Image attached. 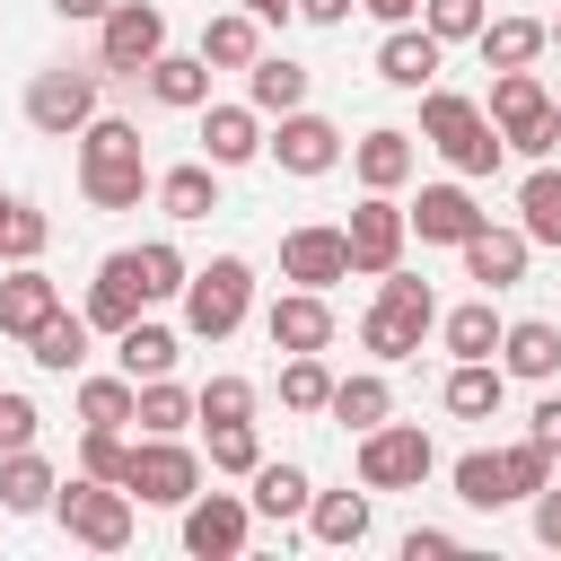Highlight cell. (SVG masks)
<instances>
[{
  "mask_svg": "<svg viewBox=\"0 0 561 561\" xmlns=\"http://www.w3.org/2000/svg\"><path fill=\"white\" fill-rule=\"evenodd\" d=\"M263 158H272L280 175H298V184H316V175H333V167L351 158V140H342V123H333V114H316V105H298V114H280V123H272V140H263Z\"/></svg>",
  "mask_w": 561,
  "mask_h": 561,
  "instance_id": "cell-11",
  "label": "cell"
},
{
  "mask_svg": "<svg viewBox=\"0 0 561 561\" xmlns=\"http://www.w3.org/2000/svg\"><path fill=\"white\" fill-rule=\"evenodd\" d=\"M175 359H184V333H167V324H123L114 333V368L123 377H175Z\"/></svg>",
  "mask_w": 561,
  "mask_h": 561,
  "instance_id": "cell-35",
  "label": "cell"
},
{
  "mask_svg": "<svg viewBox=\"0 0 561 561\" xmlns=\"http://www.w3.org/2000/svg\"><path fill=\"white\" fill-rule=\"evenodd\" d=\"M359 9H368L377 26H412V18H421V0H359Z\"/></svg>",
  "mask_w": 561,
  "mask_h": 561,
  "instance_id": "cell-53",
  "label": "cell"
},
{
  "mask_svg": "<svg viewBox=\"0 0 561 561\" xmlns=\"http://www.w3.org/2000/svg\"><path fill=\"white\" fill-rule=\"evenodd\" d=\"M342 237H351V272H394L403 263V245H412V219H403V202L394 193H359V210L342 219Z\"/></svg>",
  "mask_w": 561,
  "mask_h": 561,
  "instance_id": "cell-14",
  "label": "cell"
},
{
  "mask_svg": "<svg viewBox=\"0 0 561 561\" xmlns=\"http://www.w3.org/2000/svg\"><path fill=\"white\" fill-rule=\"evenodd\" d=\"M193 403H202V421H254V386L245 377H210V386H193Z\"/></svg>",
  "mask_w": 561,
  "mask_h": 561,
  "instance_id": "cell-47",
  "label": "cell"
},
{
  "mask_svg": "<svg viewBox=\"0 0 561 561\" xmlns=\"http://www.w3.org/2000/svg\"><path fill=\"white\" fill-rule=\"evenodd\" d=\"M280 403H289V412H324V403H333L324 351H289V359H280Z\"/></svg>",
  "mask_w": 561,
  "mask_h": 561,
  "instance_id": "cell-44",
  "label": "cell"
},
{
  "mask_svg": "<svg viewBox=\"0 0 561 561\" xmlns=\"http://www.w3.org/2000/svg\"><path fill=\"white\" fill-rule=\"evenodd\" d=\"M342 430H377V421H394V386L377 377V368H359V377H333V403H324Z\"/></svg>",
  "mask_w": 561,
  "mask_h": 561,
  "instance_id": "cell-40",
  "label": "cell"
},
{
  "mask_svg": "<svg viewBox=\"0 0 561 561\" xmlns=\"http://www.w3.org/2000/svg\"><path fill=\"white\" fill-rule=\"evenodd\" d=\"M35 430H44V412H35L26 394L0 386V456H9V447H35Z\"/></svg>",
  "mask_w": 561,
  "mask_h": 561,
  "instance_id": "cell-48",
  "label": "cell"
},
{
  "mask_svg": "<svg viewBox=\"0 0 561 561\" xmlns=\"http://www.w3.org/2000/svg\"><path fill=\"white\" fill-rule=\"evenodd\" d=\"M552 53H561V18H552Z\"/></svg>",
  "mask_w": 561,
  "mask_h": 561,
  "instance_id": "cell-56",
  "label": "cell"
},
{
  "mask_svg": "<svg viewBox=\"0 0 561 561\" xmlns=\"http://www.w3.org/2000/svg\"><path fill=\"white\" fill-rule=\"evenodd\" d=\"M158 53H167V9L158 0H114L96 18V70L105 79H140Z\"/></svg>",
  "mask_w": 561,
  "mask_h": 561,
  "instance_id": "cell-9",
  "label": "cell"
},
{
  "mask_svg": "<svg viewBox=\"0 0 561 561\" xmlns=\"http://www.w3.org/2000/svg\"><path fill=\"white\" fill-rule=\"evenodd\" d=\"M473 53H482V70H535L552 53V18H491L473 35Z\"/></svg>",
  "mask_w": 561,
  "mask_h": 561,
  "instance_id": "cell-24",
  "label": "cell"
},
{
  "mask_svg": "<svg viewBox=\"0 0 561 561\" xmlns=\"http://www.w3.org/2000/svg\"><path fill=\"white\" fill-rule=\"evenodd\" d=\"M79 202L88 210H140V202H158V167L140 149V123L96 114L79 131Z\"/></svg>",
  "mask_w": 561,
  "mask_h": 561,
  "instance_id": "cell-1",
  "label": "cell"
},
{
  "mask_svg": "<svg viewBox=\"0 0 561 561\" xmlns=\"http://www.w3.org/2000/svg\"><path fill=\"white\" fill-rule=\"evenodd\" d=\"M280 280H289V289H333V280H351V237L324 228V219L289 228V237H280Z\"/></svg>",
  "mask_w": 561,
  "mask_h": 561,
  "instance_id": "cell-16",
  "label": "cell"
},
{
  "mask_svg": "<svg viewBox=\"0 0 561 561\" xmlns=\"http://www.w3.org/2000/svg\"><path fill=\"white\" fill-rule=\"evenodd\" d=\"M438 552H456L447 526H412V535H403V561H438Z\"/></svg>",
  "mask_w": 561,
  "mask_h": 561,
  "instance_id": "cell-51",
  "label": "cell"
},
{
  "mask_svg": "<svg viewBox=\"0 0 561 561\" xmlns=\"http://www.w3.org/2000/svg\"><path fill=\"white\" fill-rule=\"evenodd\" d=\"M500 333H508V324L491 316V289L438 316V342H447V359H500Z\"/></svg>",
  "mask_w": 561,
  "mask_h": 561,
  "instance_id": "cell-33",
  "label": "cell"
},
{
  "mask_svg": "<svg viewBox=\"0 0 561 561\" xmlns=\"http://www.w3.org/2000/svg\"><path fill=\"white\" fill-rule=\"evenodd\" d=\"M44 245H53V219L35 202L0 193V263H44Z\"/></svg>",
  "mask_w": 561,
  "mask_h": 561,
  "instance_id": "cell-43",
  "label": "cell"
},
{
  "mask_svg": "<svg viewBox=\"0 0 561 561\" xmlns=\"http://www.w3.org/2000/svg\"><path fill=\"white\" fill-rule=\"evenodd\" d=\"M526 438H535V447H543V456L561 465V394H543V403L526 412Z\"/></svg>",
  "mask_w": 561,
  "mask_h": 561,
  "instance_id": "cell-49",
  "label": "cell"
},
{
  "mask_svg": "<svg viewBox=\"0 0 561 561\" xmlns=\"http://www.w3.org/2000/svg\"><path fill=\"white\" fill-rule=\"evenodd\" d=\"M114 0H53V18H70V26H96Z\"/></svg>",
  "mask_w": 561,
  "mask_h": 561,
  "instance_id": "cell-54",
  "label": "cell"
},
{
  "mask_svg": "<svg viewBox=\"0 0 561 561\" xmlns=\"http://www.w3.org/2000/svg\"><path fill=\"white\" fill-rule=\"evenodd\" d=\"M438 61H447V44L412 18V26H386V44H377V79L386 88H403V96H421V88H438Z\"/></svg>",
  "mask_w": 561,
  "mask_h": 561,
  "instance_id": "cell-19",
  "label": "cell"
},
{
  "mask_svg": "<svg viewBox=\"0 0 561 561\" xmlns=\"http://www.w3.org/2000/svg\"><path fill=\"white\" fill-rule=\"evenodd\" d=\"M96 88H105V70H35L26 79V123L44 131V140H79L88 123H96Z\"/></svg>",
  "mask_w": 561,
  "mask_h": 561,
  "instance_id": "cell-10",
  "label": "cell"
},
{
  "mask_svg": "<svg viewBox=\"0 0 561 561\" xmlns=\"http://www.w3.org/2000/svg\"><path fill=\"white\" fill-rule=\"evenodd\" d=\"M140 508H184L193 491H202V447H184V438H131V482H123Z\"/></svg>",
  "mask_w": 561,
  "mask_h": 561,
  "instance_id": "cell-12",
  "label": "cell"
},
{
  "mask_svg": "<svg viewBox=\"0 0 561 561\" xmlns=\"http://www.w3.org/2000/svg\"><path fill=\"white\" fill-rule=\"evenodd\" d=\"M193 53H202L210 70H254V61H263V18H254V9H219Z\"/></svg>",
  "mask_w": 561,
  "mask_h": 561,
  "instance_id": "cell-29",
  "label": "cell"
},
{
  "mask_svg": "<svg viewBox=\"0 0 561 561\" xmlns=\"http://www.w3.org/2000/svg\"><path fill=\"white\" fill-rule=\"evenodd\" d=\"M219 175H228V167H210V158H184V167H167V175H158V210H167L175 228L210 219V210H219Z\"/></svg>",
  "mask_w": 561,
  "mask_h": 561,
  "instance_id": "cell-28",
  "label": "cell"
},
{
  "mask_svg": "<svg viewBox=\"0 0 561 561\" xmlns=\"http://www.w3.org/2000/svg\"><path fill=\"white\" fill-rule=\"evenodd\" d=\"M193 421H202L193 386H175V377H140V430H149V438H184Z\"/></svg>",
  "mask_w": 561,
  "mask_h": 561,
  "instance_id": "cell-41",
  "label": "cell"
},
{
  "mask_svg": "<svg viewBox=\"0 0 561 561\" xmlns=\"http://www.w3.org/2000/svg\"><path fill=\"white\" fill-rule=\"evenodd\" d=\"M351 9H359V0H298V18H307V26H342Z\"/></svg>",
  "mask_w": 561,
  "mask_h": 561,
  "instance_id": "cell-52",
  "label": "cell"
},
{
  "mask_svg": "<svg viewBox=\"0 0 561 561\" xmlns=\"http://www.w3.org/2000/svg\"><path fill=\"white\" fill-rule=\"evenodd\" d=\"M421 26H430L438 44H473L491 18H482V0H421Z\"/></svg>",
  "mask_w": 561,
  "mask_h": 561,
  "instance_id": "cell-46",
  "label": "cell"
},
{
  "mask_svg": "<svg viewBox=\"0 0 561 561\" xmlns=\"http://www.w3.org/2000/svg\"><path fill=\"white\" fill-rule=\"evenodd\" d=\"M140 79H149V96H158L167 114H202V105H210V61H202V53H158Z\"/></svg>",
  "mask_w": 561,
  "mask_h": 561,
  "instance_id": "cell-30",
  "label": "cell"
},
{
  "mask_svg": "<svg viewBox=\"0 0 561 561\" xmlns=\"http://www.w3.org/2000/svg\"><path fill=\"white\" fill-rule=\"evenodd\" d=\"M263 342L289 359V351H333V307H324V289H280L272 307H263Z\"/></svg>",
  "mask_w": 561,
  "mask_h": 561,
  "instance_id": "cell-18",
  "label": "cell"
},
{
  "mask_svg": "<svg viewBox=\"0 0 561 561\" xmlns=\"http://www.w3.org/2000/svg\"><path fill=\"white\" fill-rule=\"evenodd\" d=\"M254 517H272V526H289V517H307V500H316V482H307V465H289V456H263L254 465Z\"/></svg>",
  "mask_w": 561,
  "mask_h": 561,
  "instance_id": "cell-32",
  "label": "cell"
},
{
  "mask_svg": "<svg viewBox=\"0 0 561 561\" xmlns=\"http://www.w3.org/2000/svg\"><path fill=\"white\" fill-rule=\"evenodd\" d=\"M412 167H421V149H412V131H394V123H377V131L351 140V175H359V193H403Z\"/></svg>",
  "mask_w": 561,
  "mask_h": 561,
  "instance_id": "cell-21",
  "label": "cell"
},
{
  "mask_svg": "<svg viewBox=\"0 0 561 561\" xmlns=\"http://www.w3.org/2000/svg\"><path fill=\"white\" fill-rule=\"evenodd\" d=\"M500 368L526 377V386H552V377H561V324H552V316H517V324L500 333Z\"/></svg>",
  "mask_w": 561,
  "mask_h": 561,
  "instance_id": "cell-23",
  "label": "cell"
},
{
  "mask_svg": "<svg viewBox=\"0 0 561 561\" xmlns=\"http://www.w3.org/2000/svg\"><path fill=\"white\" fill-rule=\"evenodd\" d=\"M517 228H526L535 245H561V167H552V158H535V167L517 175Z\"/></svg>",
  "mask_w": 561,
  "mask_h": 561,
  "instance_id": "cell-37",
  "label": "cell"
},
{
  "mask_svg": "<svg viewBox=\"0 0 561 561\" xmlns=\"http://www.w3.org/2000/svg\"><path fill=\"white\" fill-rule=\"evenodd\" d=\"M254 543V500L245 491H193L184 500V552L193 561H237Z\"/></svg>",
  "mask_w": 561,
  "mask_h": 561,
  "instance_id": "cell-13",
  "label": "cell"
},
{
  "mask_svg": "<svg viewBox=\"0 0 561 561\" xmlns=\"http://www.w3.org/2000/svg\"><path fill=\"white\" fill-rule=\"evenodd\" d=\"M88 333H96V324H88V307H61V316L26 342V359H35L44 377H79V368H88Z\"/></svg>",
  "mask_w": 561,
  "mask_h": 561,
  "instance_id": "cell-34",
  "label": "cell"
},
{
  "mask_svg": "<svg viewBox=\"0 0 561 561\" xmlns=\"http://www.w3.org/2000/svg\"><path fill=\"white\" fill-rule=\"evenodd\" d=\"M79 473L131 482V438H123V430H79Z\"/></svg>",
  "mask_w": 561,
  "mask_h": 561,
  "instance_id": "cell-45",
  "label": "cell"
},
{
  "mask_svg": "<svg viewBox=\"0 0 561 561\" xmlns=\"http://www.w3.org/2000/svg\"><path fill=\"white\" fill-rule=\"evenodd\" d=\"M245 316H254V263H245V254L193 263V280H184V333H193V342H228Z\"/></svg>",
  "mask_w": 561,
  "mask_h": 561,
  "instance_id": "cell-5",
  "label": "cell"
},
{
  "mask_svg": "<svg viewBox=\"0 0 561 561\" xmlns=\"http://www.w3.org/2000/svg\"><path fill=\"white\" fill-rule=\"evenodd\" d=\"M351 465H359L368 491H421L438 473V447H430L421 421H377V430H359V456Z\"/></svg>",
  "mask_w": 561,
  "mask_h": 561,
  "instance_id": "cell-8",
  "label": "cell"
},
{
  "mask_svg": "<svg viewBox=\"0 0 561 561\" xmlns=\"http://www.w3.org/2000/svg\"><path fill=\"white\" fill-rule=\"evenodd\" d=\"M421 140L465 175V184H482V175H500V158H508V140H500V123L473 105V96H456V88H421Z\"/></svg>",
  "mask_w": 561,
  "mask_h": 561,
  "instance_id": "cell-2",
  "label": "cell"
},
{
  "mask_svg": "<svg viewBox=\"0 0 561 561\" xmlns=\"http://www.w3.org/2000/svg\"><path fill=\"white\" fill-rule=\"evenodd\" d=\"M131 254V280H140V298L158 307V298H184V280H193V263H184V245L175 237H149V245H123Z\"/></svg>",
  "mask_w": 561,
  "mask_h": 561,
  "instance_id": "cell-39",
  "label": "cell"
},
{
  "mask_svg": "<svg viewBox=\"0 0 561 561\" xmlns=\"http://www.w3.org/2000/svg\"><path fill=\"white\" fill-rule=\"evenodd\" d=\"M245 105H254L263 123L298 114V105H307V61H289V53H263V61L245 70Z\"/></svg>",
  "mask_w": 561,
  "mask_h": 561,
  "instance_id": "cell-31",
  "label": "cell"
},
{
  "mask_svg": "<svg viewBox=\"0 0 561 561\" xmlns=\"http://www.w3.org/2000/svg\"><path fill=\"white\" fill-rule=\"evenodd\" d=\"M307 535L333 543V552L368 543V482H359V491H316V500H307Z\"/></svg>",
  "mask_w": 561,
  "mask_h": 561,
  "instance_id": "cell-36",
  "label": "cell"
},
{
  "mask_svg": "<svg viewBox=\"0 0 561 561\" xmlns=\"http://www.w3.org/2000/svg\"><path fill=\"white\" fill-rule=\"evenodd\" d=\"M552 105H561V79H552Z\"/></svg>",
  "mask_w": 561,
  "mask_h": 561,
  "instance_id": "cell-57",
  "label": "cell"
},
{
  "mask_svg": "<svg viewBox=\"0 0 561 561\" xmlns=\"http://www.w3.org/2000/svg\"><path fill=\"white\" fill-rule=\"evenodd\" d=\"M526 508H535V543H543V552H561V491L543 482V491H535Z\"/></svg>",
  "mask_w": 561,
  "mask_h": 561,
  "instance_id": "cell-50",
  "label": "cell"
},
{
  "mask_svg": "<svg viewBox=\"0 0 561 561\" xmlns=\"http://www.w3.org/2000/svg\"><path fill=\"white\" fill-rule=\"evenodd\" d=\"M456 254H465V280H482V289L500 298V289H517V280H526V254H535V237H526V228H491V219H482V228H473Z\"/></svg>",
  "mask_w": 561,
  "mask_h": 561,
  "instance_id": "cell-20",
  "label": "cell"
},
{
  "mask_svg": "<svg viewBox=\"0 0 561 561\" xmlns=\"http://www.w3.org/2000/svg\"><path fill=\"white\" fill-rule=\"evenodd\" d=\"M53 517H61V535H70V543H88V552H123V543H131V526H140V500H131L123 482L70 473V482H61V500H53Z\"/></svg>",
  "mask_w": 561,
  "mask_h": 561,
  "instance_id": "cell-6",
  "label": "cell"
},
{
  "mask_svg": "<svg viewBox=\"0 0 561 561\" xmlns=\"http://www.w3.org/2000/svg\"><path fill=\"white\" fill-rule=\"evenodd\" d=\"M403 219H412V237H421V245H465L491 210L473 202V184H465V175H447V184H421V193L403 202Z\"/></svg>",
  "mask_w": 561,
  "mask_h": 561,
  "instance_id": "cell-15",
  "label": "cell"
},
{
  "mask_svg": "<svg viewBox=\"0 0 561 561\" xmlns=\"http://www.w3.org/2000/svg\"><path fill=\"white\" fill-rule=\"evenodd\" d=\"M61 316V280L44 263H9L0 272V342H35Z\"/></svg>",
  "mask_w": 561,
  "mask_h": 561,
  "instance_id": "cell-17",
  "label": "cell"
},
{
  "mask_svg": "<svg viewBox=\"0 0 561 561\" xmlns=\"http://www.w3.org/2000/svg\"><path fill=\"white\" fill-rule=\"evenodd\" d=\"M438 333V298H430V280L421 272H377V307L359 316V351L377 359V368H394V359H412L421 342Z\"/></svg>",
  "mask_w": 561,
  "mask_h": 561,
  "instance_id": "cell-3",
  "label": "cell"
},
{
  "mask_svg": "<svg viewBox=\"0 0 561 561\" xmlns=\"http://www.w3.org/2000/svg\"><path fill=\"white\" fill-rule=\"evenodd\" d=\"M79 421L88 430H140V377H79Z\"/></svg>",
  "mask_w": 561,
  "mask_h": 561,
  "instance_id": "cell-38",
  "label": "cell"
},
{
  "mask_svg": "<svg viewBox=\"0 0 561 561\" xmlns=\"http://www.w3.org/2000/svg\"><path fill=\"white\" fill-rule=\"evenodd\" d=\"M447 482H456L465 508H517V500H535L552 482V456L535 438H517V447H465L447 465Z\"/></svg>",
  "mask_w": 561,
  "mask_h": 561,
  "instance_id": "cell-4",
  "label": "cell"
},
{
  "mask_svg": "<svg viewBox=\"0 0 561 561\" xmlns=\"http://www.w3.org/2000/svg\"><path fill=\"white\" fill-rule=\"evenodd\" d=\"M263 140H272V131H263L254 105H202V158H210V167H254Z\"/></svg>",
  "mask_w": 561,
  "mask_h": 561,
  "instance_id": "cell-22",
  "label": "cell"
},
{
  "mask_svg": "<svg viewBox=\"0 0 561 561\" xmlns=\"http://www.w3.org/2000/svg\"><path fill=\"white\" fill-rule=\"evenodd\" d=\"M202 456H210V473L254 482V465H263V430H254V421H202Z\"/></svg>",
  "mask_w": 561,
  "mask_h": 561,
  "instance_id": "cell-42",
  "label": "cell"
},
{
  "mask_svg": "<svg viewBox=\"0 0 561 561\" xmlns=\"http://www.w3.org/2000/svg\"><path fill=\"white\" fill-rule=\"evenodd\" d=\"M140 316H149V298H140V280H131V254H105L96 280H88V324H96V333H123V324H140Z\"/></svg>",
  "mask_w": 561,
  "mask_h": 561,
  "instance_id": "cell-25",
  "label": "cell"
},
{
  "mask_svg": "<svg viewBox=\"0 0 561 561\" xmlns=\"http://www.w3.org/2000/svg\"><path fill=\"white\" fill-rule=\"evenodd\" d=\"M438 403H447L456 421H500V403H508V368H500V359H456L447 386H438Z\"/></svg>",
  "mask_w": 561,
  "mask_h": 561,
  "instance_id": "cell-26",
  "label": "cell"
},
{
  "mask_svg": "<svg viewBox=\"0 0 561 561\" xmlns=\"http://www.w3.org/2000/svg\"><path fill=\"white\" fill-rule=\"evenodd\" d=\"M237 9H254L263 26H272V18H298V0H237Z\"/></svg>",
  "mask_w": 561,
  "mask_h": 561,
  "instance_id": "cell-55",
  "label": "cell"
},
{
  "mask_svg": "<svg viewBox=\"0 0 561 561\" xmlns=\"http://www.w3.org/2000/svg\"><path fill=\"white\" fill-rule=\"evenodd\" d=\"M53 500H61V473H53L35 447H9V456H0V508H9V517H53Z\"/></svg>",
  "mask_w": 561,
  "mask_h": 561,
  "instance_id": "cell-27",
  "label": "cell"
},
{
  "mask_svg": "<svg viewBox=\"0 0 561 561\" xmlns=\"http://www.w3.org/2000/svg\"><path fill=\"white\" fill-rule=\"evenodd\" d=\"M482 114L500 123V140H508L517 158H552V149H561V105H552V88H543L535 70H500Z\"/></svg>",
  "mask_w": 561,
  "mask_h": 561,
  "instance_id": "cell-7",
  "label": "cell"
}]
</instances>
